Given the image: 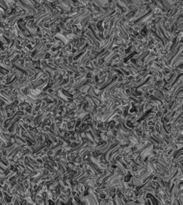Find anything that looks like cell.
<instances>
[{"instance_id":"obj_1","label":"cell","mask_w":183,"mask_h":205,"mask_svg":"<svg viewBox=\"0 0 183 205\" xmlns=\"http://www.w3.org/2000/svg\"><path fill=\"white\" fill-rule=\"evenodd\" d=\"M153 148H154V145L150 143L145 148H144L140 152H139V153H140L139 156H140V158L143 161L145 160V158H148V156L151 154V152H152V150H153Z\"/></svg>"},{"instance_id":"obj_2","label":"cell","mask_w":183,"mask_h":205,"mask_svg":"<svg viewBox=\"0 0 183 205\" xmlns=\"http://www.w3.org/2000/svg\"><path fill=\"white\" fill-rule=\"evenodd\" d=\"M54 38L59 39V42H63L64 46H67V45H69V44H70V42L67 41V39L65 36L62 35L61 33H57V34H55V35H54Z\"/></svg>"},{"instance_id":"obj_3","label":"cell","mask_w":183,"mask_h":205,"mask_svg":"<svg viewBox=\"0 0 183 205\" xmlns=\"http://www.w3.org/2000/svg\"><path fill=\"white\" fill-rule=\"evenodd\" d=\"M56 93H57V96L59 97V98H60L61 100H63L64 102H69L70 101V98L66 96V94H65V93L63 91L62 89H59V90H57Z\"/></svg>"},{"instance_id":"obj_4","label":"cell","mask_w":183,"mask_h":205,"mask_svg":"<svg viewBox=\"0 0 183 205\" xmlns=\"http://www.w3.org/2000/svg\"><path fill=\"white\" fill-rule=\"evenodd\" d=\"M75 121H70L69 122H67V130H69V131H72L75 129Z\"/></svg>"}]
</instances>
